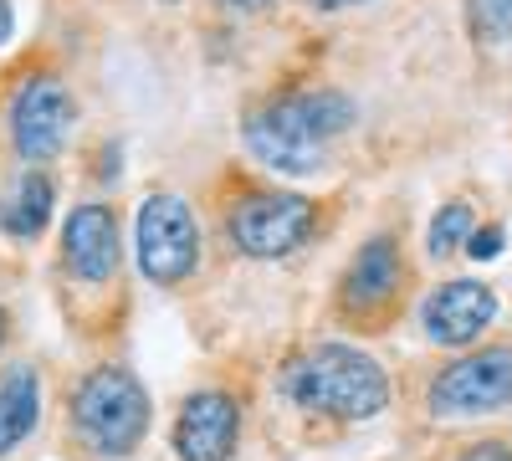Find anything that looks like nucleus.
I'll return each instance as SVG.
<instances>
[{
	"label": "nucleus",
	"mask_w": 512,
	"mask_h": 461,
	"mask_svg": "<svg viewBox=\"0 0 512 461\" xmlns=\"http://www.w3.org/2000/svg\"><path fill=\"white\" fill-rule=\"evenodd\" d=\"M313 11H349V6H364V0H308Z\"/></svg>",
	"instance_id": "6ab92c4d"
},
{
	"label": "nucleus",
	"mask_w": 512,
	"mask_h": 461,
	"mask_svg": "<svg viewBox=\"0 0 512 461\" xmlns=\"http://www.w3.org/2000/svg\"><path fill=\"white\" fill-rule=\"evenodd\" d=\"M169 6H175V0H169Z\"/></svg>",
	"instance_id": "4be33fe9"
},
{
	"label": "nucleus",
	"mask_w": 512,
	"mask_h": 461,
	"mask_svg": "<svg viewBox=\"0 0 512 461\" xmlns=\"http://www.w3.org/2000/svg\"><path fill=\"white\" fill-rule=\"evenodd\" d=\"M472 231H477L472 200H446L441 211L431 216V226H425V257L446 262L451 251H466V241H472Z\"/></svg>",
	"instance_id": "4468645a"
},
{
	"label": "nucleus",
	"mask_w": 512,
	"mask_h": 461,
	"mask_svg": "<svg viewBox=\"0 0 512 461\" xmlns=\"http://www.w3.org/2000/svg\"><path fill=\"white\" fill-rule=\"evenodd\" d=\"M11 31H16V16H11V0H0V47L11 41Z\"/></svg>",
	"instance_id": "a211bd4d"
},
{
	"label": "nucleus",
	"mask_w": 512,
	"mask_h": 461,
	"mask_svg": "<svg viewBox=\"0 0 512 461\" xmlns=\"http://www.w3.org/2000/svg\"><path fill=\"white\" fill-rule=\"evenodd\" d=\"M466 31L477 41H512V0H466Z\"/></svg>",
	"instance_id": "2eb2a0df"
},
{
	"label": "nucleus",
	"mask_w": 512,
	"mask_h": 461,
	"mask_svg": "<svg viewBox=\"0 0 512 461\" xmlns=\"http://www.w3.org/2000/svg\"><path fill=\"white\" fill-rule=\"evenodd\" d=\"M456 461H512V446L507 441H466L456 451Z\"/></svg>",
	"instance_id": "dca6fc26"
},
{
	"label": "nucleus",
	"mask_w": 512,
	"mask_h": 461,
	"mask_svg": "<svg viewBox=\"0 0 512 461\" xmlns=\"http://www.w3.org/2000/svg\"><path fill=\"white\" fill-rule=\"evenodd\" d=\"M52 211H57V185H52V175H47V170H26V175L11 185V195L0 200V231H6L11 241H36L41 231H47Z\"/></svg>",
	"instance_id": "ddd939ff"
},
{
	"label": "nucleus",
	"mask_w": 512,
	"mask_h": 461,
	"mask_svg": "<svg viewBox=\"0 0 512 461\" xmlns=\"http://www.w3.org/2000/svg\"><path fill=\"white\" fill-rule=\"evenodd\" d=\"M354 98L344 88H287L241 118V144L256 164L277 175H313L328 149L354 129Z\"/></svg>",
	"instance_id": "f257e3e1"
},
{
	"label": "nucleus",
	"mask_w": 512,
	"mask_h": 461,
	"mask_svg": "<svg viewBox=\"0 0 512 461\" xmlns=\"http://www.w3.org/2000/svg\"><path fill=\"white\" fill-rule=\"evenodd\" d=\"M277 395L297 405L303 415H323V421H374L390 405V374L369 349L354 344H313L292 354L277 369Z\"/></svg>",
	"instance_id": "f03ea898"
},
{
	"label": "nucleus",
	"mask_w": 512,
	"mask_h": 461,
	"mask_svg": "<svg viewBox=\"0 0 512 461\" xmlns=\"http://www.w3.org/2000/svg\"><path fill=\"white\" fill-rule=\"evenodd\" d=\"M134 257H139V272L159 287H180L200 272V226H195V211L180 195L154 190L139 205Z\"/></svg>",
	"instance_id": "0eeeda50"
},
{
	"label": "nucleus",
	"mask_w": 512,
	"mask_h": 461,
	"mask_svg": "<svg viewBox=\"0 0 512 461\" xmlns=\"http://www.w3.org/2000/svg\"><path fill=\"white\" fill-rule=\"evenodd\" d=\"M497 251H502V226H482V231H472V241H466V257H477V262L497 257Z\"/></svg>",
	"instance_id": "f3484780"
},
{
	"label": "nucleus",
	"mask_w": 512,
	"mask_h": 461,
	"mask_svg": "<svg viewBox=\"0 0 512 461\" xmlns=\"http://www.w3.org/2000/svg\"><path fill=\"white\" fill-rule=\"evenodd\" d=\"M405 282H410V262H405V246L379 231L369 236L349 267L338 272V292H333V313L344 318L349 328H379L405 298Z\"/></svg>",
	"instance_id": "423d86ee"
},
{
	"label": "nucleus",
	"mask_w": 512,
	"mask_h": 461,
	"mask_svg": "<svg viewBox=\"0 0 512 461\" xmlns=\"http://www.w3.org/2000/svg\"><path fill=\"white\" fill-rule=\"evenodd\" d=\"M512 405V344L466 349L441 364L425 385V410L436 421H477Z\"/></svg>",
	"instance_id": "39448f33"
},
{
	"label": "nucleus",
	"mask_w": 512,
	"mask_h": 461,
	"mask_svg": "<svg viewBox=\"0 0 512 461\" xmlns=\"http://www.w3.org/2000/svg\"><path fill=\"white\" fill-rule=\"evenodd\" d=\"M77 123V98L57 72H31L6 103V129L26 170H47V164L67 149Z\"/></svg>",
	"instance_id": "6e6552de"
},
{
	"label": "nucleus",
	"mask_w": 512,
	"mask_h": 461,
	"mask_svg": "<svg viewBox=\"0 0 512 461\" xmlns=\"http://www.w3.org/2000/svg\"><path fill=\"white\" fill-rule=\"evenodd\" d=\"M6 344H11V313L0 308V354H6Z\"/></svg>",
	"instance_id": "412c9836"
},
{
	"label": "nucleus",
	"mask_w": 512,
	"mask_h": 461,
	"mask_svg": "<svg viewBox=\"0 0 512 461\" xmlns=\"http://www.w3.org/2000/svg\"><path fill=\"white\" fill-rule=\"evenodd\" d=\"M123 262V231L108 200H82L62 221V267L82 287H108Z\"/></svg>",
	"instance_id": "9d476101"
},
{
	"label": "nucleus",
	"mask_w": 512,
	"mask_h": 461,
	"mask_svg": "<svg viewBox=\"0 0 512 461\" xmlns=\"http://www.w3.org/2000/svg\"><path fill=\"white\" fill-rule=\"evenodd\" d=\"M318 226H323V205L297 190H241L221 216L231 251H241L251 262L292 257L318 236Z\"/></svg>",
	"instance_id": "20e7f679"
},
{
	"label": "nucleus",
	"mask_w": 512,
	"mask_h": 461,
	"mask_svg": "<svg viewBox=\"0 0 512 461\" xmlns=\"http://www.w3.org/2000/svg\"><path fill=\"white\" fill-rule=\"evenodd\" d=\"M221 6H226V11H267L272 0H221Z\"/></svg>",
	"instance_id": "aec40b11"
},
{
	"label": "nucleus",
	"mask_w": 512,
	"mask_h": 461,
	"mask_svg": "<svg viewBox=\"0 0 512 461\" xmlns=\"http://www.w3.org/2000/svg\"><path fill=\"white\" fill-rule=\"evenodd\" d=\"M149 390L128 364H93L67 395V431L93 461H128L149 436Z\"/></svg>",
	"instance_id": "7ed1b4c3"
},
{
	"label": "nucleus",
	"mask_w": 512,
	"mask_h": 461,
	"mask_svg": "<svg viewBox=\"0 0 512 461\" xmlns=\"http://www.w3.org/2000/svg\"><path fill=\"white\" fill-rule=\"evenodd\" d=\"M180 461H231L241 446V400L231 390H195L185 395L175 431H169Z\"/></svg>",
	"instance_id": "9b49d317"
},
{
	"label": "nucleus",
	"mask_w": 512,
	"mask_h": 461,
	"mask_svg": "<svg viewBox=\"0 0 512 461\" xmlns=\"http://www.w3.org/2000/svg\"><path fill=\"white\" fill-rule=\"evenodd\" d=\"M497 292L482 277H446L425 292L420 328L436 349H477L482 333L497 323Z\"/></svg>",
	"instance_id": "1a4fd4ad"
},
{
	"label": "nucleus",
	"mask_w": 512,
	"mask_h": 461,
	"mask_svg": "<svg viewBox=\"0 0 512 461\" xmlns=\"http://www.w3.org/2000/svg\"><path fill=\"white\" fill-rule=\"evenodd\" d=\"M36 426H41V374L36 364H6L0 369V461L16 456Z\"/></svg>",
	"instance_id": "f8f14e48"
}]
</instances>
